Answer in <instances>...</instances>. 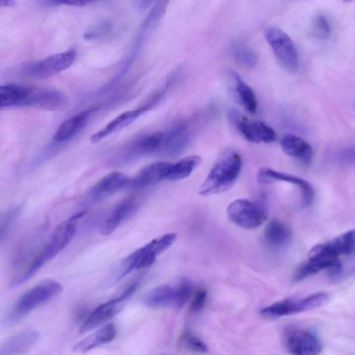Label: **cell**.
Segmentation results:
<instances>
[{
	"mask_svg": "<svg viewBox=\"0 0 355 355\" xmlns=\"http://www.w3.org/2000/svg\"><path fill=\"white\" fill-rule=\"evenodd\" d=\"M83 214V212H78L57 226L46 243L31 259L24 272L12 280V286H18L28 280L67 245L76 233V221Z\"/></svg>",
	"mask_w": 355,
	"mask_h": 355,
	"instance_id": "obj_1",
	"label": "cell"
},
{
	"mask_svg": "<svg viewBox=\"0 0 355 355\" xmlns=\"http://www.w3.org/2000/svg\"><path fill=\"white\" fill-rule=\"evenodd\" d=\"M241 166V157L237 152L232 150L225 151L201 184L199 193L209 196L227 191L234 184Z\"/></svg>",
	"mask_w": 355,
	"mask_h": 355,
	"instance_id": "obj_2",
	"label": "cell"
},
{
	"mask_svg": "<svg viewBox=\"0 0 355 355\" xmlns=\"http://www.w3.org/2000/svg\"><path fill=\"white\" fill-rule=\"evenodd\" d=\"M62 291V285L53 279H45L24 293L15 302L5 322H16L38 306L46 303Z\"/></svg>",
	"mask_w": 355,
	"mask_h": 355,
	"instance_id": "obj_3",
	"label": "cell"
},
{
	"mask_svg": "<svg viewBox=\"0 0 355 355\" xmlns=\"http://www.w3.org/2000/svg\"><path fill=\"white\" fill-rule=\"evenodd\" d=\"M193 284L187 279L175 285L163 284L151 290L144 297V303L150 307H182L190 297Z\"/></svg>",
	"mask_w": 355,
	"mask_h": 355,
	"instance_id": "obj_4",
	"label": "cell"
},
{
	"mask_svg": "<svg viewBox=\"0 0 355 355\" xmlns=\"http://www.w3.org/2000/svg\"><path fill=\"white\" fill-rule=\"evenodd\" d=\"M176 238V234L168 233L136 250L124 260L123 265L125 269L121 277L134 270L141 269L152 265L157 254L169 248L175 241Z\"/></svg>",
	"mask_w": 355,
	"mask_h": 355,
	"instance_id": "obj_5",
	"label": "cell"
},
{
	"mask_svg": "<svg viewBox=\"0 0 355 355\" xmlns=\"http://www.w3.org/2000/svg\"><path fill=\"white\" fill-rule=\"evenodd\" d=\"M264 36L280 65L287 71L295 73L298 69V55L291 38L275 26L266 28Z\"/></svg>",
	"mask_w": 355,
	"mask_h": 355,
	"instance_id": "obj_6",
	"label": "cell"
},
{
	"mask_svg": "<svg viewBox=\"0 0 355 355\" xmlns=\"http://www.w3.org/2000/svg\"><path fill=\"white\" fill-rule=\"evenodd\" d=\"M328 300L326 293L318 292L306 297L295 300L286 299L277 302L260 310V314L266 318H279L299 312L311 310L324 304Z\"/></svg>",
	"mask_w": 355,
	"mask_h": 355,
	"instance_id": "obj_7",
	"label": "cell"
},
{
	"mask_svg": "<svg viewBox=\"0 0 355 355\" xmlns=\"http://www.w3.org/2000/svg\"><path fill=\"white\" fill-rule=\"evenodd\" d=\"M227 214L233 223L245 229L257 228L265 219L262 209L246 199H237L232 202L227 207Z\"/></svg>",
	"mask_w": 355,
	"mask_h": 355,
	"instance_id": "obj_8",
	"label": "cell"
},
{
	"mask_svg": "<svg viewBox=\"0 0 355 355\" xmlns=\"http://www.w3.org/2000/svg\"><path fill=\"white\" fill-rule=\"evenodd\" d=\"M229 118L237 130L250 142L271 143L277 139L275 131L263 121H249L235 110H230Z\"/></svg>",
	"mask_w": 355,
	"mask_h": 355,
	"instance_id": "obj_9",
	"label": "cell"
},
{
	"mask_svg": "<svg viewBox=\"0 0 355 355\" xmlns=\"http://www.w3.org/2000/svg\"><path fill=\"white\" fill-rule=\"evenodd\" d=\"M284 345L291 355H319L322 350L318 338L301 329L288 330L284 336Z\"/></svg>",
	"mask_w": 355,
	"mask_h": 355,
	"instance_id": "obj_10",
	"label": "cell"
},
{
	"mask_svg": "<svg viewBox=\"0 0 355 355\" xmlns=\"http://www.w3.org/2000/svg\"><path fill=\"white\" fill-rule=\"evenodd\" d=\"M76 52L70 49L59 53L32 64L28 67V73L36 78H47L67 69L74 62Z\"/></svg>",
	"mask_w": 355,
	"mask_h": 355,
	"instance_id": "obj_11",
	"label": "cell"
},
{
	"mask_svg": "<svg viewBox=\"0 0 355 355\" xmlns=\"http://www.w3.org/2000/svg\"><path fill=\"white\" fill-rule=\"evenodd\" d=\"M258 177L261 182L283 181L296 185L301 190L302 203L305 207L310 205L313 200L314 189L309 182L302 178L269 168H261Z\"/></svg>",
	"mask_w": 355,
	"mask_h": 355,
	"instance_id": "obj_12",
	"label": "cell"
},
{
	"mask_svg": "<svg viewBox=\"0 0 355 355\" xmlns=\"http://www.w3.org/2000/svg\"><path fill=\"white\" fill-rule=\"evenodd\" d=\"M171 165V163L162 161L145 166L135 177L129 178L128 187L145 188L166 180Z\"/></svg>",
	"mask_w": 355,
	"mask_h": 355,
	"instance_id": "obj_13",
	"label": "cell"
},
{
	"mask_svg": "<svg viewBox=\"0 0 355 355\" xmlns=\"http://www.w3.org/2000/svg\"><path fill=\"white\" fill-rule=\"evenodd\" d=\"M129 178L122 172H112L101 178L89 191L88 197L92 201L104 199L128 187Z\"/></svg>",
	"mask_w": 355,
	"mask_h": 355,
	"instance_id": "obj_14",
	"label": "cell"
},
{
	"mask_svg": "<svg viewBox=\"0 0 355 355\" xmlns=\"http://www.w3.org/2000/svg\"><path fill=\"white\" fill-rule=\"evenodd\" d=\"M150 107L146 104L135 110L124 112L108 123L103 128L91 136L92 143H97L106 137L126 128L134 122L141 114L150 110Z\"/></svg>",
	"mask_w": 355,
	"mask_h": 355,
	"instance_id": "obj_15",
	"label": "cell"
},
{
	"mask_svg": "<svg viewBox=\"0 0 355 355\" xmlns=\"http://www.w3.org/2000/svg\"><path fill=\"white\" fill-rule=\"evenodd\" d=\"M137 209V202L133 199L120 202L101 224V234L107 236L112 233L123 220L135 214Z\"/></svg>",
	"mask_w": 355,
	"mask_h": 355,
	"instance_id": "obj_16",
	"label": "cell"
},
{
	"mask_svg": "<svg viewBox=\"0 0 355 355\" xmlns=\"http://www.w3.org/2000/svg\"><path fill=\"white\" fill-rule=\"evenodd\" d=\"M40 334L34 330L19 333L0 346V355H23L38 341Z\"/></svg>",
	"mask_w": 355,
	"mask_h": 355,
	"instance_id": "obj_17",
	"label": "cell"
},
{
	"mask_svg": "<svg viewBox=\"0 0 355 355\" xmlns=\"http://www.w3.org/2000/svg\"><path fill=\"white\" fill-rule=\"evenodd\" d=\"M280 145L283 151L304 164H309L313 157L310 144L304 139L293 135H286L282 137Z\"/></svg>",
	"mask_w": 355,
	"mask_h": 355,
	"instance_id": "obj_18",
	"label": "cell"
},
{
	"mask_svg": "<svg viewBox=\"0 0 355 355\" xmlns=\"http://www.w3.org/2000/svg\"><path fill=\"white\" fill-rule=\"evenodd\" d=\"M119 311V303L113 299L97 306L82 324L80 333H86L108 321Z\"/></svg>",
	"mask_w": 355,
	"mask_h": 355,
	"instance_id": "obj_19",
	"label": "cell"
},
{
	"mask_svg": "<svg viewBox=\"0 0 355 355\" xmlns=\"http://www.w3.org/2000/svg\"><path fill=\"white\" fill-rule=\"evenodd\" d=\"M116 333L115 325L110 323L89 334L73 347L76 352L85 353L96 347L111 342Z\"/></svg>",
	"mask_w": 355,
	"mask_h": 355,
	"instance_id": "obj_20",
	"label": "cell"
},
{
	"mask_svg": "<svg viewBox=\"0 0 355 355\" xmlns=\"http://www.w3.org/2000/svg\"><path fill=\"white\" fill-rule=\"evenodd\" d=\"M64 98L55 89H31L26 105H37L49 110H54L63 105Z\"/></svg>",
	"mask_w": 355,
	"mask_h": 355,
	"instance_id": "obj_21",
	"label": "cell"
},
{
	"mask_svg": "<svg viewBox=\"0 0 355 355\" xmlns=\"http://www.w3.org/2000/svg\"><path fill=\"white\" fill-rule=\"evenodd\" d=\"M92 110H84L64 121L53 136L56 142H63L73 137L87 123Z\"/></svg>",
	"mask_w": 355,
	"mask_h": 355,
	"instance_id": "obj_22",
	"label": "cell"
},
{
	"mask_svg": "<svg viewBox=\"0 0 355 355\" xmlns=\"http://www.w3.org/2000/svg\"><path fill=\"white\" fill-rule=\"evenodd\" d=\"M31 88L15 84L0 85V109L26 105Z\"/></svg>",
	"mask_w": 355,
	"mask_h": 355,
	"instance_id": "obj_23",
	"label": "cell"
},
{
	"mask_svg": "<svg viewBox=\"0 0 355 355\" xmlns=\"http://www.w3.org/2000/svg\"><path fill=\"white\" fill-rule=\"evenodd\" d=\"M263 236L268 245L275 248L283 247L290 241L291 232L286 225L274 219L266 226Z\"/></svg>",
	"mask_w": 355,
	"mask_h": 355,
	"instance_id": "obj_24",
	"label": "cell"
},
{
	"mask_svg": "<svg viewBox=\"0 0 355 355\" xmlns=\"http://www.w3.org/2000/svg\"><path fill=\"white\" fill-rule=\"evenodd\" d=\"M234 90L242 107L250 114H254L257 110V100L253 89L237 73H234Z\"/></svg>",
	"mask_w": 355,
	"mask_h": 355,
	"instance_id": "obj_25",
	"label": "cell"
},
{
	"mask_svg": "<svg viewBox=\"0 0 355 355\" xmlns=\"http://www.w3.org/2000/svg\"><path fill=\"white\" fill-rule=\"evenodd\" d=\"M200 162L201 159L199 156L191 155L181 159L175 164H171L166 180L177 181L189 177Z\"/></svg>",
	"mask_w": 355,
	"mask_h": 355,
	"instance_id": "obj_26",
	"label": "cell"
},
{
	"mask_svg": "<svg viewBox=\"0 0 355 355\" xmlns=\"http://www.w3.org/2000/svg\"><path fill=\"white\" fill-rule=\"evenodd\" d=\"M231 51L234 60L245 67H253L257 62V56L255 52L245 44L241 43L234 44Z\"/></svg>",
	"mask_w": 355,
	"mask_h": 355,
	"instance_id": "obj_27",
	"label": "cell"
},
{
	"mask_svg": "<svg viewBox=\"0 0 355 355\" xmlns=\"http://www.w3.org/2000/svg\"><path fill=\"white\" fill-rule=\"evenodd\" d=\"M164 133L157 131L149 135L140 140L136 146V151L139 153L146 154L155 151L162 146Z\"/></svg>",
	"mask_w": 355,
	"mask_h": 355,
	"instance_id": "obj_28",
	"label": "cell"
},
{
	"mask_svg": "<svg viewBox=\"0 0 355 355\" xmlns=\"http://www.w3.org/2000/svg\"><path fill=\"white\" fill-rule=\"evenodd\" d=\"M19 214V207H12L0 212V244L9 233Z\"/></svg>",
	"mask_w": 355,
	"mask_h": 355,
	"instance_id": "obj_29",
	"label": "cell"
},
{
	"mask_svg": "<svg viewBox=\"0 0 355 355\" xmlns=\"http://www.w3.org/2000/svg\"><path fill=\"white\" fill-rule=\"evenodd\" d=\"M313 33L320 40H326L331 35V26L327 17L322 14L317 15L313 21Z\"/></svg>",
	"mask_w": 355,
	"mask_h": 355,
	"instance_id": "obj_30",
	"label": "cell"
},
{
	"mask_svg": "<svg viewBox=\"0 0 355 355\" xmlns=\"http://www.w3.org/2000/svg\"><path fill=\"white\" fill-rule=\"evenodd\" d=\"M181 342L182 345L191 350L203 353L208 351V347L203 341L189 333L182 335Z\"/></svg>",
	"mask_w": 355,
	"mask_h": 355,
	"instance_id": "obj_31",
	"label": "cell"
},
{
	"mask_svg": "<svg viewBox=\"0 0 355 355\" xmlns=\"http://www.w3.org/2000/svg\"><path fill=\"white\" fill-rule=\"evenodd\" d=\"M110 29V24L103 21L90 28L84 33V37L87 40L94 39L106 34Z\"/></svg>",
	"mask_w": 355,
	"mask_h": 355,
	"instance_id": "obj_32",
	"label": "cell"
},
{
	"mask_svg": "<svg viewBox=\"0 0 355 355\" xmlns=\"http://www.w3.org/2000/svg\"><path fill=\"white\" fill-rule=\"evenodd\" d=\"M207 293L205 289L198 290L193 296L191 305L190 310L192 313H198L204 308Z\"/></svg>",
	"mask_w": 355,
	"mask_h": 355,
	"instance_id": "obj_33",
	"label": "cell"
},
{
	"mask_svg": "<svg viewBox=\"0 0 355 355\" xmlns=\"http://www.w3.org/2000/svg\"><path fill=\"white\" fill-rule=\"evenodd\" d=\"M139 282H135L128 286L119 295L112 298L116 302L121 303L122 301L128 299L131 296L138 287Z\"/></svg>",
	"mask_w": 355,
	"mask_h": 355,
	"instance_id": "obj_34",
	"label": "cell"
},
{
	"mask_svg": "<svg viewBox=\"0 0 355 355\" xmlns=\"http://www.w3.org/2000/svg\"><path fill=\"white\" fill-rule=\"evenodd\" d=\"M354 151L353 148H346L341 149L337 153V158L343 163H350L354 161Z\"/></svg>",
	"mask_w": 355,
	"mask_h": 355,
	"instance_id": "obj_35",
	"label": "cell"
},
{
	"mask_svg": "<svg viewBox=\"0 0 355 355\" xmlns=\"http://www.w3.org/2000/svg\"><path fill=\"white\" fill-rule=\"evenodd\" d=\"M55 3L66 4L73 6H83L91 3V1L84 0H69L62 1H53Z\"/></svg>",
	"mask_w": 355,
	"mask_h": 355,
	"instance_id": "obj_36",
	"label": "cell"
},
{
	"mask_svg": "<svg viewBox=\"0 0 355 355\" xmlns=\"http://www.w3.org/2000/svg\"><path fill=\"white\" fill-rule=\"evenodd\" d=\"M15 6V3L13 1L8 0H0L1 7H13Z\"/></svg>",
	"mask_w": 355,
	"mask_h": 355,
	"instance_id": "obj_37",
	"label": "cell"
}]
</instances>
